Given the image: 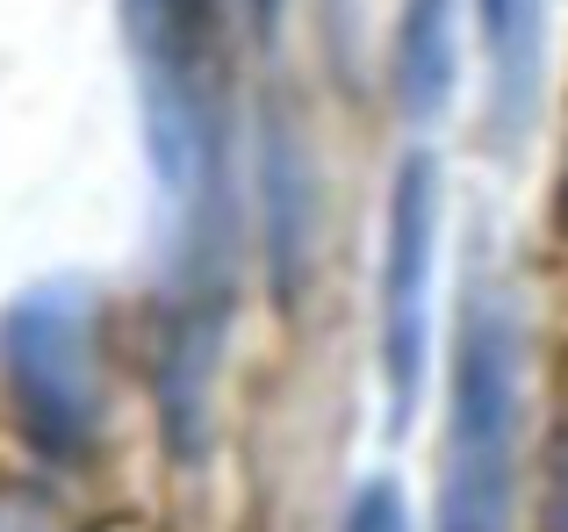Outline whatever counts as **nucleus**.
Segmentation results:
<instances>
[{"instance_id": "obj_9", "label": "nucleus", "mask_w": 568, "mask_h": 532, "mask_svg": "<svg viewBox=\"0 0 568 532\" xmlns=\"http://www.w3.org/2000/svg\"><path fill=\"white\" fill-rule=\"evenodd\" d=\"M540 532H568V432L555 439V461H547V490H540Z\"/></svg>"}, {"instance_id": "obj_6", "label": "nucleus", "mask_w": 568, "mask_h": 532, "mask_svg": "<svg viewBox=\"0 0 568 532\" xmlns=\"http://www.w3.org/2000/svg\"><path fill=\"white\" fill-rule=\"evenodd\" d=\"M460 0H403L396 8V101L410 123H432L454 94Z\"/></svg>"}, {"instance_id": "obj_1", "label": "nucleus", "mask_w": 568, "mask_h": 532, "mask_svg": "<svg viewBox=\"0 0 568 532\" xmlns=\"http://www.w3.org/2000/svg\"><path fill=\"white\" fill-rule=\"evenodd\" d=\"M138 72L144 166L166 216V324H159V424L166 453L202 461L231 309V0H115Z\"/></svg>"}, {"instance_id": "obj_7", "label": "nucleus", "mask_w": 568, "mask_h": 532, "mask_svg": "<svg viewBox=\"0 0 568 532\" xmlns=\"http://www.w3.org/2000/svg\"><path fill=\"white\" fill-rule=\"evenodd\" d=\"M475 14H483V43H489V65H497L504 115H511L532 80V0H475Z\"/></svg>"}, {"instance_id": "obj_8", "label": "nucleus", "mask_w": 568, "mask_h": 532, "mask_svg": "<svg viewBox=\"0 0 568 532\" xmlns=\"http://www.w3.org/2000/svg\"><path fill=\"white\" fill-rule=\"evenodd\" d=\"M338 532H410V511H403V497H396V482H361L353 490V504H346V519H338Z\"/></svg>"}, {"instance_id": "obj_3", "label": "nucleus", "mask_w": 568, "mask_h": 532, "mask_svg": "<svg viewBox=\"0 0 568 532\" xmlns=\"http://www.w3.org/2000/svg\"><path fill=\"white\" fill-rule=\"evenodd\" d=\"M518 331L504 303L475 295L454 338L446 389V461H439V532H511L518 475Z\"/></svg>"}, {"instance_id": "obj_11", "label": "nucleus", "mask_w": 568, "mask_h": 532, "mask_svg": "<svg viewBox=\"0 0 568 532\" xmlns=\"http://www.w3.org/2000/svg\"><path fill=\"white\" fill-rule=\"evenodd\" d=\"M252 22H260V37H274V22H281V0H252Z\"/></svg>"}, {"instance_id": "obj_5", "label": "nucleus", "mask_w": 568, "mask_h": 532, "mask_svg": "<svg viewBox=\"0 0 568 532\" xmlns=\"http://www.w3.org/2000/svg\"><path fill=\"white\" fill-rule=\"evenodd\" d=\"M260 195H266V274H274L281 303H295L310 280V253H317V173H310L303 130L281 115L260 123Z\"/></svg>"}, {"instance_id": "obj_2", "label": "nucleus", "mask_w": 568, "mask_h": 532, "mask_svg": "<svg viewBox=\"0 0 568 532\" xmlns=\"http://www.w3.org/2000/svg\"><path fill=\"white\" fill-rule=\"evenodd\" d=\"M0 381L43 461H87L101 439V303L87 280H37L0 309Z\"/></svg>"}, {"instance_id": "obj_4", "label": "nucleus", "mask_w": 568, "mask_h": 532, "mask_svg": "<svg viewBox=\"0 0 568 532\" xmlns=\"http://www.w3.org/2000/svg\"><path fill=\"white\" fill-rule=\"evenodd\" d=\"M439 158L417 144L388 173L382 209V274H375V352L388 432H410L432 367V266H439Z\"/></svg>"}, {"instance_id": "obj_10", "label": "nucleus", "mask_w": 568, "mask_h": 532, "mask_svg": "<svg viewBox=\"0 0 568 532\" xmlns=\"http://www.w3.org/2000/svg\"><path fill=\"white\" fill-rule=\"evenodd\" d=\"M0 532H58V519L22 490H0Z\"/></svg>"}]
</instances>
